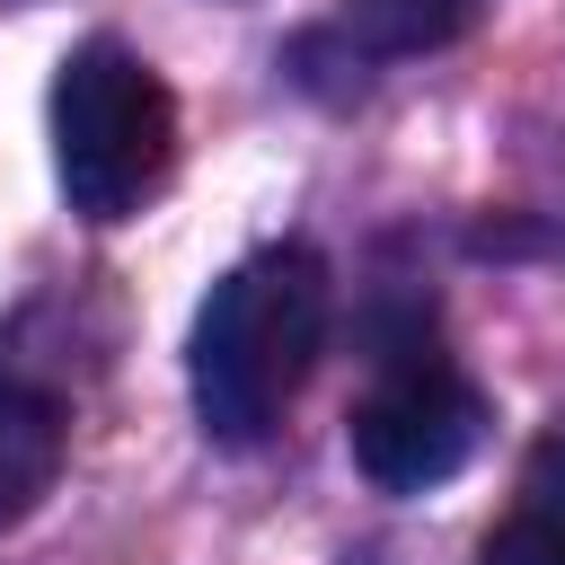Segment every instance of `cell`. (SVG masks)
Wrapping results in <instances>:
<instances>
[{
  "label": "cell",
  "instance_id": "52a82bcc",
  "mask_svg": "<svg viewBox=\"0 0 565 565\" xmlns=\"http://www.w3.org/2000/svg\"><path fill=\"white\" fill-rule=\"evenodd\" d=\"M530 494L539 503H565V441H539L530 450Z\"/></svg>",
  "mask_w": 565,
  "mask_h": 565
},
{
  "label": "cell",
  "instance_id": "3957f363",
  "mask_svg": "<svg viewBox=\"0 0 565 565\" xmlns=\"http://www.w3.org/2000/svg\"><path fill=\"white\" fill-rule=\"evenodd\" d=\"M353 468L380 486V494H424V486H450L477 441H486V397L468 371H450L441 353H388V371L362 388L353 424Z\"/></svg>",
  "mask_w": 565,
  "mask_h": 565
},
{
  "label": "cell",
  "instance_id": "6da1fadb",
  "mask_svg": "<svg viewBox=\"0 0 565 565\" xmlns=\"http://www.w3.org/2000/svg\"><path fill=\"white\" fill-rule=\"evenodd\" d=\"M327 318H335V282L318 247H256L247 265H230L212 300L194 309V344H185L203 433L230 450L265 441L309 388L327 353Z\"/></svg>",
  "mask_w": 565,
  "mask_h": 565
},
{
  "label": "cell",
  "instance_id": "8992f818",
  "mask_svg": "<svg viewBox=\"0 0 565 565\" xmlns=\"http://www.w3.org/2000/svg\"><path fill=\"white\" fill-rule=\"evenodd\" d=\"M477 565H565V503H539V494H530L512 521L486 530Z\"/></svg>",
  "mask_w": 565,
  "mask_h": 565
},
{
  "label": "cell",
  "instance_id": "7a4b0ae2",
  "mask_svg": "<svg viewBox=\"0 0 565 565\" xmlns=\"http://www.w3.org/2000/svg\"><path fill=\"white\" fill-rule=\"evenodd\" d=\"M53 177L79 221H132L177 177V97L132 44L88 35L53 71Z\"/></svg>",
  "mask_w": 565,
  "mask_h": 565
},
{
  "label": "cell",
  "instance_id": "5b68a950",
  "mask_svg": "<svg viewBox=\"0 0 565 565\" xmlns=\"http://www.w3.org/2000/svg\"><path fill=\"white\" fill-rule=\"evenodd\" d=\"M486 18V0H344V35L362 53H433L459 44Z\"/></svg>",
  "mask_w": 565,
  "mask_h": 565
},
{
  "label": "cell",
  "instance_id": "277c9868",
  "mask_svg": "<svg viewBox=\"0 0 565 565\" xmlns=\"http://www.w3.org/2000/svg\"><path fill=\"white\" fill-rule=\"evenodd\" d=\"M62 450H71L62 397L53 388H26V380H0V530H18L53 494Z\"/></svg>",
  "mask_w": 565,
  "mask_h": 565
}]
</instances>
